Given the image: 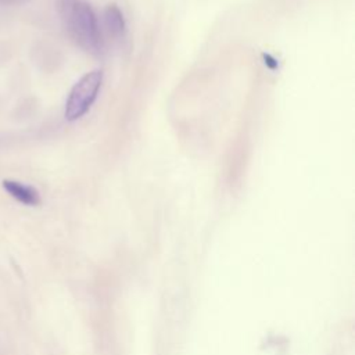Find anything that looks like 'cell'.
<instances>
[{
  "label": "cell",
  "instance_id": "1",
  "mask_svg": "<svg viewBox=\"0 0 355 355\" xmlns=\"http://www.w3.org/2000/svg\"><path fill=\"white\" fill-rule=\"evenodd\" d=\"M58 12L72 40L83 50L96 53L101 49V33L92 6L83 0H60Z\"/></svg>",
  "mask_w": 355,
  "mask_h": 355
},
{
  "label": "cell",
  "instance_id": "2",
  "mask_svg": "<svg viewBox=\"0 0 355 355\" xmlns=\"http://www.w3.org/2000/svg\"><path fill=\"white\" fill-rule=\"evenodd\" d=\"M103 85V72L100 69L85 73L71 89L64 115L67 121H76L82 118L96 101Z\"/></svg>",
  "mask_w": 355,
  "mask_h": 355
},
{
  "label": "cell",
  "instance_id": "3",
  "mask_svg": "<svg viewBox=\"0 0 355 355\" xmlns=\"http://www.w3.org/2000/svg\"><path fill=\"white\" fill-rule=\"evenodd\" d=\"M1 186L14 200H17L24 205L36 207L40 204V194L31 184H25L22 182L12 180V179H4L1 182Z\"/></svg>",
  "mask_w": 355,
  "mask_h": 355
},
{
  "label": "cell",
  "instance_id": "4",
  "mask_svg": "<svg viewBox=\"0 0 355 355\" xmlns=\"http://www.w3.org/2000/svg\"><path fill=\"white\" fill-rule=\"evenodd\" d=\"M104 25L112 37H122L126 31V22L116 4H110L104 10Z\"/></svg>",
  "mask_w": 355,
  "mask_h": 355
},
{
  "label": "cell",
  "instance_id": "5",
  "mask_svg": "<svg viewBox=\"0 0 355 355\" xmlns=\"http://www.w3.org/2000/svg\"><path fill=\"white\" fill-rule=\"evenodd\" d=\"M29 0H0V4L3 6H21L28 3Z\"/></svg>",
  "mask_w": 355,
  "mask_h": 355
}]
</instances>
